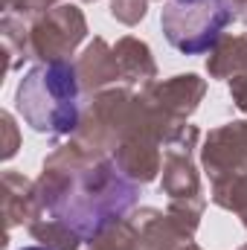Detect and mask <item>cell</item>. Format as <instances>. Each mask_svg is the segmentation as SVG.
Here are the masks:
<instances>
[{"mask_svg":"<svg viewBox=\"0 0 247 250\" xmlns=\"http://www.w3.org/2000/svg\"><path fill=\"white\" fill-rule=\"evenodd\" d=\"M15 111L38 134H70L82 117L79 76L64 62H44L23 73Z\"/></svg>","mask_w":247,"mask_h":250,"instance_id":"6da1fadb","label":"cell"},{"mask_svg":"<svg viewBox=\"0 0 247 250\" xmlns=\"http://www.w3.org/2000/svg\"><path fill=\"white\" fill-rule=\"evenodd\" d=\"M23 250H47V248H23Z\"/></svg>","mask_w":247,"mask_h":250,"instance_id":"3957f363","label":"cell"},{"mask_svg":"<svg viewBox=\"0 0 247 250\" xmlns=\"http://www.w3.org/2000/svg\"><path fill=\"white\" fill-rule=\"evenodd\" d=\"M230 18L233 9L227 0H166L160 29L178 53L201 56L218 44Z\"/></svg>","mask_w":247,"mask_h":250,"instance_id":"7a4b0ae2","label":"cell"}]
</instances>
